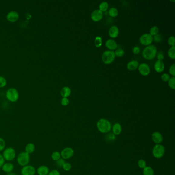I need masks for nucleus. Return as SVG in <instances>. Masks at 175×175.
Here are the masks:
<instances>
[{"label": "nucleus", "instance_id": "obj_12", "mask_svg": "<svg viewBox=\"0 0 175 175\" xmlns=\"http://www.w3.org/2000/svg\"><path fill=\"white\" fill-rule=\"evenodd\" d=\"M151 140L156 144H160L163 142V137L159 131H155L151 134Z\"/></svg>", "mask_w": 175, "mask_h": 175}, {"label": "nucleus", "instance_id": "obj_19", "mask_svg": "<svg viewBox=\"0 0 175 175\" xmlns=\"http://www.w3.org/2000/svg\"><path fill=\"white\" fill-rule=\"evenodd\" d=\"M154 68L157 73H162L165 68L164 63H163L162 61L157 60L154 64Z\"/></svg>", "mask_w": 175, "mask_h": 175}, {"label": "nucleus", "instance_id": "obj_9", "mask_svg": "<svg viewBox=\"0 0 175 175\" xmlns=\"http://www.w3.org/2000/svg\"><path fill=\"white\" fill-rule=\"evenodd\" d=\"M60 153L62 158H63L65 160H67L73 156L74 155V150L72 147H67L63 148Z\"/></svg>", "mask_w": 175, "mask_h": 175}, {"label": "nucleus", "instance_id": "obj_32", "mask_svg": "<svg viewBox=\"0 0 175 175\" xmlns=\"http://www.w3.org/2000/svg\"><path fill=\"white\" fill-rule=\"evenodd\" d=\"M108 134L106 136V139L109 142L115 141L116 140V136L113 133H107Z\"/></svg>", "mask_w": 175, "mask_h": 175}, {"label": "nucleus", "instance_id": "obj_39", "mask_svg": "<svg viewBox=\"0 0 175 175\" xmlns=\"http://www.w3.org/2000/svg\"><path fill=\"white\" fill-rule=\"evenodd\" d=\"M65 162H66L65 160L63 159V158H61L60 159L56 161V164L58 167H61L62 168Z\"/></svg>", "mask_w": 175, "mask_h": 175}, {"label": "nucleus", "instance_id": "obj_3", "mask_svg": "<svg viewBox=\"0 0 175 175\" xmlns=\"http://www.w3.org/2000/svg\"><path fill=\"white\" fill-rule=\"evenodd\" d=\"M30 160V155L25 151L19 153L17 158L18 163L21 167L28 165Z\"/></svg>", "mask_w": 175, "mask_h": 175}, {"label": "nucleus", "instance_id": "obj_17", "mask_svg": "<svg viewBox=\"0 0 175 175\" xmlns=\"http://www.w3.org/2000/svg\"><path fill=\"white\" fill-rule=\"evenodd\" d=\"M1 168L4 172L7 173H9L13 172V170H14V165L10 162H5L4 163V164Z\"/></svg>", "mask_w": 175, "mask_h": 175}, {"label": "nucleus", "instance_id": "obj_15", "mask_svg": "<svg viewBox=\"0 0 175 175\" xmlns=\"http://www.w3.org/2000/svg\"><path fill=\"white\" fill-rule=\"evenodd\" d=\"M119 29L117 26L112 25L110 27L109 31V34L112 38H116L119 36Z\"/></svg>", "mask_w": 175, "mask_h": 175}, {"label": "nucleus", "instance_id": "obj_24", "mask_svg": "<svg viewBox=\"0 0 175 175\" xmlns=\"http://www.w3.org/2000/svg\"><path fill=\"white\" fill-rule=\"evenodd\" d=\"M155 173L153 168L149 166H146L143 169V175H154Z\"/></svg>", "mask_w": 175, "mask_h": 175}, {"label": "nucleus", "instance_id": "obj_11", "mask_svg": "<svg viewBox=\"0 0 175 175\" xmlns=\"http://www.w3.org/2000/svg\"><path fill=\"white\" fill-rule=\"evenodd\" d=\"M139 72L141 75L146 76H148L151 72V69L147 64L145 63H141L138 66Z\"/></svg>", "mask_w": 175, "mask_h": 175}, {"label": "nucleus", "instance_id": "obj_36", "mask_svg": "<svg viewBox=\"0 0 175 175\" xmlns=\"http://www.w3.org/2000/svg\"><path fill=\"white\" fill-rule=\"evenodd\" d=\"M62 168H63V170H64L65 171L69 172L72 169V165L70 163H68V162H65Z\"/></svg>", "mask_w": 175, "mask_h": 175}, {"label": "nucleus", "instance_id": "obj_45", "mask_svg": "<svg viewBox=\"0 0 175 175\" xmlns=\"http://www.w3.org/2000/svg\"><path fill=\"white\" fill-rule=\"evenodd\" d=\"M164 58V56L163 54V53L161 51H160L159 53H158V54H157V59H158V60H159V61H162Z\"/></svg>", "mask_w": 175, "mask_h": 175}, {"label": "nucleus", "instance_id": "obj_23", "mask_svg": "<svg viewBox=\"0 0 175 175\" xmlns=\"http://www.w3.org/2000/svg\"><path fill=\"white\" fill-rule=\"evenodd\" d=\"M60 94L63 98H67L71 94V89L69 87H63L61 90Z\"/></svg>", "mask_w": 175, "mask_h": 175}, {"label": "nucleus", "instance_id": "obj_29", "mask_svg": "<svg viewBox=\"0 0 175 175\" xmlns=\"http://www.w3.org/2000/svg\"><path fill=\"white\" fill-rule=\"evenodd\" d=\"M94 43L96 47L99 48L101 47L102 45V37L100 36H97L94 40Z\"/></svg>", "mask_w": 175, "mask_h": 175}, {"label": "nucleus", "instance_id": "obj_1", "mask_svg": "<svg viewBox=\"0 0 175 175\" xmlns=\"http://www.w3.org/2000/svg\"><path fill=\"white\" fill-rule=\"evenodd\" d=\"M112 124L107 119L102 118L99 119L97 123L98 130L102 134H107L112 130Z\"/></svg>", "mask_w": 175, "mask_h": 175}, {"label": "nucleus", "instance_id": "obj_16", "mask_svg": "<svg viewBox=\"0 0 175 175\" xmlns=\"http://www.w3.org/2000/svg\"><path fill=\"white\" fill-rule=\"evenodd\" d=\"M106 47L110 50L114 51V50L117 49L118 44L116 41L112 39H109L106 41Z\"/></svg>", "mask_w": 175, "mask_h": 175}, {"label": "nucleus", "instance_id": "obj_18", "mask_svg": "<svg viewBox=\"0 0 175 175\" xmlns=\"http://www.w3.org/2000/svg\"><path fill=\"white\" fill-rule=\"evenodd\" d=\"M50 168L46 165H42L40 166L36 172L38 175H48L50 172Z\"/></svg>", "mask_w": 175, "mask_h": 175}, {"label": "nucleus", "instance_id": "obj_33", "mask_svg": "<svg viewBox=\"0 0 175 175\" xmlns=\"http://www.w3.org/2000/svg\"><path fill=\"white\" fill-rule=\"evenodd\" d=\"M137 164H138V167L139 168H142V169L144 168L147 166L146 165V161L144 159H141L138 160Z\"/></svg>", "mask_w": 175, "mask_h": 175}, {"label": "nucleus", "instance_id": "obj_13", "mask_svg": "<svg viewBox=\"0 0 175 175\" xmlns=\"http://www.w3.org/2000/svg\"><path fill=\"white\" fill-rule=\"evenodd\" d=\"M103 17V13L99 9L94 10L91 14V19L94 22H99Z\"/></svg>", "mask_w": 175, "mask_h": 175}, {"label": "nucleus", "instance_id": "obj_41", "mask_svg": "<svg viewBox=\"0 0 175 175\" xmlns=\"http://www.w3.org/2000/svg\"><path fill=\"white\" fill-rule=\"evenodd\" d=\"M70 103V101L67 98H62L61 100V104L63 106H66Z\"/></svg>", "mask_w": 175, "mask_h": 175}, {"label": "nucleus", "instance_id": "obj_28", "mask_svg": "<svg viewBox=\"0 0 175 175\" xmlns=\"http://www.w3.org/2000/svg\"><path fill=\"white\" fill-rule=\"evenodd\" d=\"M159 32V29L157 26H154L150 28V34L153 37L158 34Z\"/></svg>", "mask_w": 175, "mask_h": 175}, {"label": "nucleus", "instance_id": "obj_21", "mask_svg": "<svg viewBox=\"0 0 175 175\" xmlns=\"http://www.w3.org/2000/svg\"><path fill=\"white\" fill-rule=\"evenodd\" d=\"M139 65V62L137 60H131L127 64V68L129 70H134L138 68Z\"/></svg>", "mask_w": 175, "mask_h": 175}, {"label": "nucleus", "instance_id": "obj_34", "mask_svg": "<svg viewBox=\"0 0 175 175\" xmlns=\"http://www.w3.org/2000/svg\"><path fill=\"white\" fill-rule=\"evenodd\" d=\"M124 53H124V50L122 48H120L116 49V51L115 52V56L118 57L123 56L124 54Z\"/></svg>", "mask_w": 175, "mask_h": 175}, {"label": "nucleus", "instance_id": "obj_26", "mask_svg": "<svg viewBox=\"0 0 175 175\" xmlns=\"http://www.w3.org/2000/svg\"><path fill=\"white\" fill-rule=\"evenodd\" d=\"M51 158L52 159V160H53L54 161H57V160H59L60 158H61V153L59 151H53L51 154Z\"/></svg>", "mask_w": 175, "mask_h": 175}, {"label": "nucleus", "instance_id": "obj_7", "mask_svg": "<svg viewBox=\"0 0 175 175\" xmlns=\"http://www.w3.org/2000/svg\"><path fill=\"white\" fill-rule=\"evenodd\" d=\"M6 98L10 102H15L19 98V92L14 88H10L6 92Z\"/></svg>", "mask_w": 175, "mask_h": 175}, {"label": "nucleus", "instance_id": "obj_22", "mask_svg": "<svg viewBox=\"0 0 175 175\" xmlns=\"http://www.w3.org/2000/svg\"><path fill=\"white\" fill-rule=\"evenodd\" d=\"M35 150H36L35 145L31 142L27 143L25 146V151L28 153L29 155L34 153Z\"/></svg>", "mask_w": 175, "mask_h": 175}, {"label": "nucleus", "instance_id": "obj_40", "mask_svg": "<svg viewBox=\"0 0 175 175\" xmlns=\"http://www.w3.org/2000/svg\"><path fill=\"white\" fill-rule=\"evenodd\" d=\"M7 84V81L3 76H0V88L5 86Z\"/></svg>", "mask_w": 175, "mask_h": 175}, {"label": "nucleus", "instance_id": "obj_30", "mask_svg": "<svg viewBox=\"0 0 175 175\" xmlns=\"http://www.w3.org/2000/svg\"><path fill=\"white\" fill-rule=\"evenodd\" d=\"M168 56L170 59H175V46H172L168 50Z\"/></svg>", "mask_w": 175, "mask_h": 175}, {"label": "nucleus", "instance_id": "obj_4", "mask_svg": "<svg viewBox=\"0 0 175 175\" xmlns=\"http://www.w3.org/2000/svg\"><path fill=\"white\" fill-rule=\"evenodd\" d=\"M115 53L114 51L107 50L104 51L102 53V60L106 64H109L112 63L115 59Z\"/></svg>", "mask_w": 175, "mask_h": 175}, {"label": "nucleus", "instance_id": "obj_14", "mask_svg": "<svg viewBox=\"0 0 175 175\" xmlns=\"http://www.w3.org/2000/svg\"><path fill=\"white\" fill-rule=\"evenodd\" d=\"M7 20L10 22H15L19 19V15L17 12L11 11L8 12L6 16Z\"/></svg>", "mask_w": 175, "mask_h": 175}, {"label": "nucleus", "instance_id": "obj_37", "mask_svg": "<svg viewBox=\"0 0 175 175\" xmlns=\"http://www.w3.org/2000/svg\"><path fill=\"white\" fill-rule=\"evenodd\" d=\"M6 147V142L3 138L0 137V151H3Z\"/></svg>", "mask_w": 175, "mask_h": 175}, {"label": "nucleus", "instance_id": "obj_35", "mask_svg": "<svg viewBox=\"0 0 175 175\" xmlns=\"http://www.w3.org/2000/svg\"><path fill=\"white\" fill-rule=\"evenodd\" d=\"M153 40H154L157 43L161 42L163 40V36H162L161 34H158L153 37Z\"/></svg>", "mask_w": 175, "mask_h": 175}, {"label": "nucleus", "instance_id": "obj_46", "mask_svg": "<svg viewBox=\"0 0 175 175\" xmlns=\"http://www.w3.org/2000/svg\"><path fill=\"white\" fill-rule=\"evenodd\" d=\"M133 52L134 54H137L140 52V49L138 46H134L133 48Z\"/></svg>", "mask_w": 175, "mask_h": 175}, {"label": "nucleus", "instance_id": "obj_10", "mask_svg": "<svg viewBox=\"0 0 175 175\" xmlns=\"http://www.w3.org/2000/svg\"><path fill=\"white\" fill-rule=\"evenodd\" d=\"M36 173V168L34 166L29 164L22 167L21 170L22 175H35Z\"/></svg>", "mask_w": 175, "mask_h": 175}, {"label": "nucleus", "instance_id": "obj_42", "mask_svg": "<svg viewBox=\"0 0 175 175\" xmlns=\"http://www.w3.org/2000/svg\"><path fill=\"white\" fill-rule=\"evenodd\" d=\"M169 73L173 76H175V64L173 63L170 65L169 68Z\"/></svg>", "mask_w": 175, "mask_h": 175}, {"label": "nucleus", "instance_id": "obj_25", "mask_svg": "<svg viewBox=\"0 0 175 175\" xmlns=\"http://www.w3.org/2000/svg\"><path fill=\"white\" fill-rule=\"evenodd\" d=\"M118 14H119L118 10L115 7H112L109 10V15H110L112 17H116L118 15Z\"/></svg>", "mask_w": 175, "mask_h": 175}, {"label": "nucleus", "instance_id": "obj_2", "mask_svg": "<svg viewBox=\"0 0 175 175\" xmlns=\"http://www.w3.org/2000/svg\"><path fill=\"white\" fill-rule=\"evenodd\" d=\"M157 53V48L154 45H150L146 46L142 51L143 58L148 60L154 59Z\"/></svg>", "mask_w": 175, "mask_h": 175}, {"label": "nucleus", "instance_id": "obj_6", "mask_svg": "<svg viewBox=\"0 0 175 175\" xmlns=\"http://www.w3.org/2000/svg\"><path fill=\"white\" fill-rule=\"evenodd\" d=\"M2 156L3 157L4 160L8 162H10L14 160L16 157V152L14 148L9 147L5 148L3 151Z\"/></svg>", "mask_w": 175, "mask_h": 175}, {"label": "nucleus", "instance_id": "obj_8", "mask_svg": "<svg viewBox=\"0 0 175 175\" xmlns=\"http://www.w3.org/2000/svg\"><path fill=\"white\" fill-rule=\"evenodd\" d=\"M140 42L141 44L145 46H148L151 44L153 41V37L151 36L150 34L145 33L141 35L140 37Z\"/></svg>", "mask_w": 175, "mask_h": 175}, {"label": "nucleus", "instance_id": "obj_43", "mask_svg": "<svg viewBox=\"0 0 175 175\" xmlns=\"http://www.w3.org/2000/svg\"><path fill=\"white\" fill-rule=\"evenodd\" d=\"M161 79L163 81L168 82L169 79H170V76L168 73H164L161 75Z\"/></svg>", "mask_w": 175, "mask_h": 175}, {"label": "nucleus", "instance_id": "obj_20", "mask_svg": "<svg viewBox=\"0 0 175 175\" xmlns=\"http://www.w3.org/2000/svg\"><path fill=\"white\" fill-rule=\"evenodd\" d=\"M112 130L115 136H119L122 133V126L119 123H116L112 126Z\"/></svg>", "mask_w": 175, "mask_h": 175}, {"label": "nucleus", "instance_id": "obj_48", "mask_svg": "<svg viewBox=\"0 0 175 175\" xmlns=\"http://www.w3.org/2000/svg\"><path fill=\"white\" fill-rule=\"evenodd\" d=\"M6 175H17L14 172H11V173H7Z\"/></svg>", "mask_w": 175, "mask_h": 175}, {"label": "nucleus", "instance_id": "obj_31", "mask_svg": "<svg viewBox=\"0 0 175 175\" xmlns=\"http://www.w3.org/2000/svg\"><path fill=\"white\" fill-rule=\"evenodd\" d=\"M175 77L172 76L168 81V84L169 86L172 89H175Z\"/></svg>", "mask_w": 175, "mask_h": 175}, {"label": "nucleus", "instance_id": "obj_44", "mask_svg": "<svg viewBox=\"0 0 175 175\" xmlns=\"http://www.w3.org/2000/svg\"><path fill=\"white\" fill-rule=\"evenodd\" d=\"M48 175H60V173L59 170L56 169L50 170Z\"/></svg>", "mask_w": 175, "mask_h": 175}, {"label": "nucleus", "instance_id": "obj_38", "mask_svg": "<svg viewBox=\"0 0 175 175\" xmlns=\"http://www.w3.org/2000/svg\"><path fill=\"white\" fill-rule=\"evenodd\" d=\"M167 42L169 45H170V47L172 46H175V38L173 36H170L169 37L167 40Z\"/></svg>", "mask_w": 175, "mask_h": 175}, {"label": "nucleus", "instance_id": "obj_27", "mask_svg": "<svg viewBox=\"0 0 175 175\" xmlns=\"http://www.w3.org/2000/svg\"><path fill=\"white\" fill-rule=\"evenodd\" d=\"M99 10H101L102 12L106 11L109 8V4L107 2H102L99 5Z\"/></svg>", "mask_w": 175, "mask_h": 175}, {"label": "nucleus", "instance_id": "obj_5", "mask_svg": "<svg viewBox=\"0 0 175 175\" xmlns=\"http://www.w3.org/2000/svg\"><path fill=\"white\" fill-rule=\"evenodd\" d=\"M165 153V148L163 145L156 144L153 147L152 154L155 158L161 159L164 156Z\"/></svg>", "mask_w": 175, "mask_h": 175}, {"label": "nucleus", "instance_id": "obj_47", "mask_svg": "<svg viewBox=\"0 0 175 175\" xmlns=\"http://www.w3.org/2000/svg\"><path fill=\"white\" fill-rule=\"evenodd\" d=\"M5 161L3 157L2 156V154H0V168H1L4 164V163H5Z\"/></svg>", "mask_w": 175, "mask_h": 175}]
</instances>
